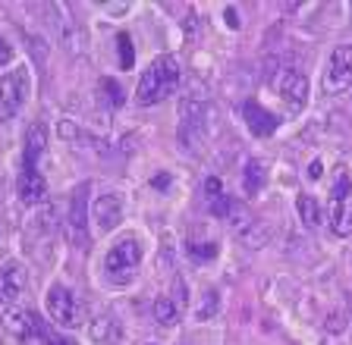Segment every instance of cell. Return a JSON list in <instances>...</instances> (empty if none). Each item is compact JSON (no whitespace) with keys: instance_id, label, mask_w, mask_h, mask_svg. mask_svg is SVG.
<instances>
[{"instance_id":"18","label":"cell","mask_w":352,"mask_h":345,"mask_svg":"<svg viewBox=\"0 0 352 345\" xmlns=\"http://www.w3.org/2000/svg\"><path fill=\"white\" fill-rule=\"evenodd\" d=\"M296 211H299V220L305 229L321 226V207H318V201L311 198V195H299V198H296Z\"/></svg>"},{"instance_id":"24","label":"cell","mask_w":352,"mask_h":345,"mask_svg":"<svg viewBox=\"0 0 352 345\" xmlns=\"http://www.w3.org/2000/svg\"><path fill=\"white\" fill-rule=\"evenodd\" d=\"M220 195H223V185H220V179H208L205 182V198H208V204H211V201H217Z\"/></svg>"},{"instance_id":"23","label":"cell","mask_w":352,"mask_h":345,"mask_svg":"<svg viewBox=\"0 0 352 345\" xmlns=\"http://www.w3.org/2000/svg\"><path fill=\"white\" fill-rule=\"evenodd\" d=\"M217 314V292H205V305H198V320H211Z\"/></svg>"},{"instance_id":"12","label":"cell","mask_w":352,"mask_h":345,"mask_svg":"<svg viewBox=\"0 0 352 345\" xmlns=\"http://www.w3.org/2000/svg\"><path fill=\"white\" fill-rule=\"evenodd\" d=\"M25 286H29V279H25V270H22L19 264H7L3 270H0V305L13 308L16 301L22 298Z\"/></svg>"},{"instance_id":"2","label":"cell","mask_w":352,"mask_h":345,"mask_svg":"<svg viewBox=\"0 0 352 345\" xmlns=\"http://www.w3.org/2000/svg\"><path fill=\"white\" fill-rule=\"evenodd\" d=\"M327 223H330V233L340 235V239L352 235V176H349V167H337L333 191H330V207H327Z\"/></svg>"},{"instance_id":"9","label":"cell","mask_w":352,"mask_h":345,"mask_svg":"<svg viewBox=\"0 0 352 345\" xmlns=\"http://www.w3.org/2000/svg\"><path fill=\"white\" fill-rule=\"evenodd\" d=\"M91 220H95L98 233H113V229L123 223V198L107 191V195H98L95 207H91Z\"/></svg>"},{"instance_id":"26","label":"cell","mask_w":352,"mask_h":345,"mask_svg":"<svg viewBox=\"0 0 352 345\" xmlns=\"http://www.w3.org/2000/svg\"><path fill=\"white\" fill-rule=\"evenodd\" d=\"M223 19L230 23V29H239V13H236V7H227V10H223Z\"/></svg>"},{"instance_id":"22","label":"cell","mask_w":352,"mask_h":345,"mask_svg":"<svg viewBox=\"0 0 352 345\" xmlns=\"http://www.w3.org/2000/svg\"><path fill=\"white\" fill-rule=\"evenodd\" d=\"M38 342H41V345H76L69 336H63V333H57V330H54L51 323H47V326H44V330H41V336H38Z\"/></svg>"},{"instance_id":"13","label":"cell","mask_w":352,"mask_h":345,"mask_svg":"<svg viewBox=\"0 0 352 345\" xmlns=\"http://www.w3.org/2000/svg\"><path fill=\"white\" fill-rule=\"evenodd\" d=\"M85 191H88V182H82L79 189L73 191V204H69V239L79 242V248L88 245V233H85Z\"/></svg>"},{"instance_id":"20","label":"cell","mask_w":352,"mask_h":345,"mask_svg":"<svg viewBox=\"0 0 352 345\" xmlns=\"http://www.w3.org/2000/svg\"><path fill=\"white\" fill-rule=\"evenodd\" d=\"M117 57H120V69L135 67V47H132V38L126 35V32L117 35Z\"/></svg>"},{"instance_id":"25","label":"cell","mask_w":352,"mask_h":345,"mask_svg":"<svg viewBox=\"0 0 352 345\" xmlns=\"http://www.w3.org/2000/svg\"><path fill=\"white\" fill-rule=\"evenodd\" d=\"M10 60H13V45H10V41H7V38H3V35H0V69H3V67H7V63H10Z\"/></svg>"},{"instance_id":"11","label":"cell","mask_w":352,"mask_h":345,"mask_svg":"<svg viewBox=\"0 0 352 345\" xmlns=\"http://www.w3.org/2000/svg\"><path fill=\"white\" fill-rule=\"evenodd\" d=\"M242 117H245V126L252 129V135H258V139H267V135H274L280 129V117L271 110H264L258 101L242 104Z\"/></svg>"},{"instance_id":"4","label":"cell","mask_w":352,"mask_h":345,"mask_svg":"<svg viewBox=\"0 0 352 345\" xmlns=\"http://www.w3.org/2000/svg\"><path fill=\"white\" fill-rule=\"evenodd\" d=\"M139 264H142V242L135 235L120 239V242L107 251V257H104V270H107V276L113 279V283H129V279L135 276V270H139Z\"/></svg>"},{"instance_id":"28","label":"cell","mask_w":352,"mask_h":345,"mask_svg":"<svg viewBox=\"0 0 352 345\" xmlns=\"http://www.w3.org/2000/svg\"><path fill=\"white\" fill-rule=\"evenodd\" d=\"M154 189H167V185H170V176H167V173H161V176H157V179H154Z\"/></svg>"},{"instance_id":"6","label":"cell","mask_w":352,"mask_h":345,"mask_svg":"<svg viewBox=\"0 0 352 345\" xmlns=\"http://www.w3.org/2000/svg\"><path fill=\"white\" fill-rule=\"evenodd\" d=\"M271 85L289 107H296V110H302L308 104V79H305V73H299V69H293V67L277 69Z\"/></svg>"},{"instance_id":"14","label":"cell","mask_w":352,"mask_h":345,"mask_svg":"<svg viewBox=\"0 0 352 345\" xmlns=\"http://www.w3.org/2000/svg\"><path fill=\"white\" fill-rule=\"evenodd\" d=\"M88 336L98 345H120L123 342V323L113 314H101L88 323Z\"/></svg>"},{"instance_id":"10","label":"cell","mask_w":352,"mask_h":345,"mask_svg":"<svg viewBox=\"0 0 352 345\" xmlns=\"http://www.w3.org/2000/svg\"><path fill=\"white\" fill-rule=\"evenodd\" d=\"M16 195H19L22 204H41L44 195H47V182L38 173V163L22 160L19 169V182H16Z\"/></svg>"},{"instance_id":"21","label":"cell","mask_w":352,"mask_h":345,"mask_svg":"<svg viewBox=\"0 0 352 345\" xmlns=\"http://www.w3.org/2000/svg\"><path fill=\"white\" fill-rule=\"evenodd\" d=\"M98 91H104V97H107V104L110 107H123L126 104V95H123V88H120L113 79H101V85H98Z\"/></svg>"},{"instance_id":"15","label":"cell","mask_w":352,"mask_h":345,"mask_svg":"<svg viewBox=\"0 0 352 345\" xmlns=\"http://www.w3.org/2000/svg\"><path fill=\"white\" fill-rule=\"evenodd\" d=\"M264 185H267V169H264V163L249 160L245 169H242V191H245V195H258Z\"/></svg>"},{"instance_id":"1","label":"cell","mask_w":352,"mask_h":345,"mask_svg":"<svg viewBox=\"0 0 352 345\" xmlns=\"http://www.w3.org/2000/svg\"><path fill=\"white\" fill-rule=\"evenodd\" d=\"M179 75H183V73H179L176 57L161 53V57L154 60L151 67L142 73L139 88H135V101H139L142 107H151V104L167 101V97L176 91V85H179Z\"/></svg>"},{"instance_id":"3","label":"cell","mask_w":352,"mask_h":345,"mask_svg":"<svg viewBox=\"0 0 352 345\" xmlns=\"http://www.w3.org/2000/svg\"><path fill=\"white\" fill-rule=\"evenodd\" d=\"M44 305H47V314H51V320H57L60 326L79 330L82 323H85V305H82V298L73 292V289L60 286V283H54V286L47 289V295H44Z\"/></svg>"},{"instance_id":"19","label":"cell","mask_w":352,"mask_h":345,"mask_svg":"<svg viewBox=\"0 0 352 345\" xmlns=\"http://www.w3.org/2000/svg\"><path fill=\"white\" fill-rule=\"evenodd\" d=\"M220 251V245L214 242V239H205V242H198V239H189L186 242V254L195 261V264H208V261H214Z\"/></svg>"},{"instance_id":"8","label":"cell","mask_w":352,"mask_h":345,"mask_svg":"<svg viewBox=\"0 0 352 345\" xmlns=\"http://www.w3.org/2000/svg\"><path fill=\"white\" fill-rule=\"evenodd\" d=\"M0 320H3V326H7L16 339H22V342H25V339H38L41 330L47 326V320H41V317L29 308H7Z\"/></svg>"},{"instance_id":"5","label":"cell","mask_w":352,"mask_h":345,"mask_svg":"<svg viewBox=\"0 0 352 345\" xmlns=\"http://www.w3.org/2000/svg\"><path fill=\"white\" fill-rule=\"evenodd\" d=\"M29 69H13V73L0 75V123L13 119L22 110V104L29 97Z\"/></svg>"},{"instance_id":"7","label":"cell","mask_w":352,"mask_h":345,"mask_svg":"<svg viewBox=\"0 0 352 345\" xmlns=\"http://www.w3.org/2000/svg\"><path fill=\"white\" fill-rule=\"evenodd\" d=\"M349 85H352V41L333 47L327 75H324V91H327V95H340V91H346Z\"/></svg>"},{"instance_id":"17","label":"cell","mask_w":352,"mask_h":345,"mask_svg":"<svg viewBox=\"0 0 352 345\" xmlns=\"http://www.w3.org/2000/svg\"><path fill=\"white\" fill-rule=\"evenodd\" d=\"M44 145H47V129L41 123H35L25 135V151H22V160H32L38 163V157L44 154Z\"/></svg>"},{"instance_id":"16","label":"cell","mask_w":352,"mask_h":345,"mask_svg":"<svg viewBox=\"0 0 352 345\" xmlns=\"http://www.w3.org/2000/svg\"><path fill=\"white\" fill-rule=\"evenodd\" d=\"M154 320L161 323V326H173V323H179V314H183V305L179 301H173L170 295H161V298H154Z\"/></svg>"},{"instance_id":"27","label":"cell","mask_w":352,"mask_h":345,"mask_svg":"<svg viewBox=\"0 0 352 345\" xmlns=\"http://www.w3.org/2000/svg\"><path fill=\"white\" fill-rule=\"evenodd\" d=\"M321 173H324L321 160H315V163H311V167H308V176H311V179H321Z\"/></svg>"}]
</instances>
